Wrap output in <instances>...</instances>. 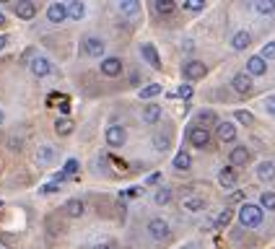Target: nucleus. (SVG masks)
<instances>
[{"instance_id": "obj_32", "label": "nucleus", "mask_w": 275, "mask_h": 249, "mask_svg": "<svg viewBox=\"0 0 275 249\" xmlns=\"http://www.w3.org/2000/svg\"><path fill=\"white\" fill-rule=\"evenodd\" d=\"M203 124H218V117H215V112L203 109L200 115H198V127H203Z\"/></svg>"}, {"instance_id": "obj_46", "label": "nucleus", "mask_w": 275, "mask_h": 249, "mask_svg": "<svg viewBox=\"0 0 275 249\" xmlns=\"http://www.w3.org/2000/svg\"><path fill=\"white\" fill-rule=\"evenodd\" d=\"M94 249H112V247H109V244H96Z\"/></svg>"}, {"instance_id": "obj_47", "label": "nucleus", "mask_w": 275, "mask_h": 249, "mask_svg": "<svg viewBox=\"0 0 275 249\" xmlns=\"http://www.w3.org/2000/svg\"><path fill=\"white\" fill-rule=\"evenodd\" d=\"M3 120H5V115H3V109H0V124H3Z\"/></svg>"}, {"instance_id": "obj_36", "label": "nucleus", "mask_w": 275, "mask_h": 249, "mask_svg": "<svg viewBox=\"0 0 275 249\" xmlns=\"http://www.w3.org/2000/svg\"><path fill=\"white\" fill-rule=\"evenodd\" d=\"M262 60H275V42H270V44H265V47H262V55H260Z\"/></svg>"}, {"instance_id": "obj_38", "label": "nucleus", "mask_w": 275, "mask_h": 249, "mask_svg": "<svg viewBox=\"0 0 275 249\" xmlns=\"http://www.w3.org/2000/svg\"><path fill=\"white\" fill-rule=\"evenodd\" d=\"M174 96H179V99H190V96H192V86L182 83V86L177 88V94H174Z\"/></svg>"}, {"instance_id": "obj_33", "label": "nucleus", "mask_w": 275, "mask_h": 249, "mask_svg": "<svg viewBox=\"0 0 275 249\" xmlns=\"http://www.w3.org/2000/svg\"><path fill=\"white\" fill-rule=\"evenodd\" d=\"M255 10L260 16H270V13H275V3H273V0H257Z\"/></svg>"}, {"instance_id": "obj_16", "label": "nucleus", "mask_w": 275, "mask_h": 249, "mask_svg": "<svg viewBox=\"0 0 275 249\" xmlns=\"http://www.w3.org/2000/svg\"><path fill=\"white\" fill-rule=\"evenodd\" d=\"M249 158H252V153H249L247 145H236V148H231V166H244Z\"/></svg>"}, {"instance_id": "obj_20", "label": "nucleus", "mask_w": 275, "mask_h": 249, "mask_svg": "<svg viewBox=\"0 0 275 249\" xmlns=\"http://www.w3.org/2000/svg\"><path fill=\"white\" fill-rule=\"evenodd\" d=\"M158 120H161V107H158V104H148V107H143V122L156 124Z\"/></svg>"}, {"instance_id": "obj_29", "label": "nucleus", "mask_w": 275, "mask_h": 249, "mask_svg": "<svg viewBox=\"0 0 275 249\" xmlns=\"http://www.w3.org/2000/svg\"><path fill=\"white\" fill-rule=\"evenodd\" d=\"M260 208L262 210H275V192L273 189H265L260 195Z\"/></svg>"}, {"instance_id": "obj_15", "label": "nucleus", "mask_w": 275, "mask_h": 249, "mask_svg": "<svg viewBox=\"0 0 275 249\" xmlns=\"http://www.w3.org/2000/svg\"><path fill=\"white\" fill-rule=\"evenodd\" d=\"M218 185L226 187V189H231L236 185V169L234 166H223L221 172H218Z\"/></svg>"}, {"instance_id": "obj_21", "label": "nucleus", "mask_w": 275, "mask_h": 249, "mask_svg": "<svg viewBox=\"0 0 275 249\" xmlns=\"http://www.w3.org/2000/svg\"><path fill=\"white\" fill-rule=\"evenodd\" d=\"M257 177L262 179V182H273L275 179V164L273 161H262L257 166Z\"/></svg>"}, {"instance_id": "obj_8", "label": "nucleus", "mask_w": 275, "mask_h": 249, "mask_svg": "<svg viewBox=\"0 0 275 249\" xmlns=\"http://www.w3.org/2000/svg\"><path fill=\"white\" fill-rule=\"evenodd\" d=\"M231 86H234V91H236L239 96H249L252 88H255V83H252V78H249L247 73H236V75L231 78Z\"/></svg>"}, {"instance_id": "obj_3", "label": "nucleus", "mask_w": 275, "mask_h": 249, "mask_svg": "<svg viewBox=\"0 0 275 249\" xmlns=\"http://www.w3.org/2000/svg\"><path fill=\"white\" fill-rule=\"evenodd\" d=\"M205 73H208V65L200 62V60H187L182 65V75H185L187 81H198V78H203Z\"/></svg>"}, {"instance_id": "obj_17", "label": "nucleus", "mask_w": 275, "mask_h": 249, "mask_svg": "<svg viewBox=\"0 0 275 249\" xmlns=\"http://www.w3.org/2000/svg\"><path fill=\"white\" fill-rule=\"evenodd\" d=\"M65 213L70 218H81L83 213H86V205H83V200H78V197H73V200H68L65 202Z\"/></svg>"}, {"instance_id": "obj_45", "label": "nucleus", "mask_w": 275, "mask_h": 249, "mask_svg": "<svg viewBox=\"0 0 275 249\" xmlns=\"http://www.w3.org/2000/svg\"><path fill=\"white\" fill-rule=\"evenodd\" d=\"M0 26H5V13L0 10Z\"/></svg>"}, {"instance_id": "obj_27", "label": "nucleus", "mask_w": 275, "mask_h": 249, "mask_svg": "<svg viewBox=\"0 0 275 249\" xmlns=\"http://www.w3.org/2000/svg\"><path fill=\"white\" fill-rule=\"evenodd\" d=\"M190 166H192V158H190V153L179 151V153L174 156V169H177V172H187Z\"/></svg>"}, {"instance_id": "obj_14", "label": "nucleus", "mask_w": 275, "mask_h": 249, "mask_svg": "<svg viewBox=\"0 0 275 249\" xmlns=\"http://www.w3.org/2000/svg\"><path fill=\"white\" fill-rule=\"evenodd\" d=\"M13 13L18 16V18H34L37 16V3H31V0H24V3H16L13 5Z\"/></svg>"}, {"instance_id": "obj_42", "label": "nucleus", "mask_w": 275, "mask_h": 249, "mask_svg": "<svg viewBox=\"0 0 275 249\" xmlns=\"http://www.w3.org/2000/svg\"><path fill=\"white\" fill-rule=\"evenodd\" d=\"M213 226H215V221H205V223L200 226V229H203V231H210V229H213Z\"/></svg>"}, {"instance_id": "obj_13", "label": "nucleus", "mask_w": 275, "mask_h": 249, "mask_svg": "<svg viewBox=\"0 0 275 249\" xmlns=\"http://www.w3.org/2000/svg\"><path fill=\"white\" fill-rule=\"evenodd\" d=\"M99 67H101V73H104V75L117 78V75L122 73V60H120V58H104Z\"/></svg>"}, {"instance_id": "obj_1", "label": "nucleus", "mask_w": 275, "mask_h": 249, "mask_svg": "<svg viewBox=\"0 0 275 249\" xmlns=\"http://www.w3.org/2000/svg\"><path fill=\"white\" fill-rule=\"evenodd\" d=\"M265 218V210L260 205H252V202H244L242 208H239V223L244 226V229H257Z\"/></svg>"}, {"instance_id": "obj_31", "label": "nucleus", "mask_w": 275, "mask_h": 249, "mask_svg": "<svg viewBox=\"0 0 275 249\" xmlns=\"http://www.w3.org/2000/svg\"><path fill=\"white\" fill-rule=\"evenodd\" d=\"M55 158V148L52 145H42V148L37 151V164H50Z\"/></svg>"}, {"instance_id": "obj_6", "label": "nucleus", "mask_w": 275, "mask_h": 249, "mask_svg": "<svg viewBox=\"0 0 275 249\" xmlns=\"http://www.w3.org/2000/svg\"><path fill=\"white\" fill-rule=\"evenodd\" d=\"M29 67H31V73L37 75V78H44V75L52 73V60L44 58V55H34L31 62H29Z\"/></svg>"}, {"instance_id": "obj_5", "label": "nucleus", "mask_w": 275, "mask_h": 249, "mask_svg": "<svg viewBox=\"0 0 275 249\" xmlns=\"http://www.w3.org/2000/svg\"><path fill=\"white\" fill-rule=\"evenodd\" d=\"M145 231L151 234V239H156V242L169 239V223H166L164 218H151V221H148V229H145Z\"/></svg>"}, {"instance_id": "obj_37", "label": "nucleus", "mask_w": 275, "mask_h": 249, "mask_svg": "<svg viewBox=\"0 0 275 249\" xmlns=\"http://www.w3.org/2000/svg\"><path fill=\"white\" fill-rule=\"evenodd\" d=\"M234 117H236V122H242V124H252V122H255V117H252V112H244V109H239Z\"/></svg>"}, {"instance_id": "obj_18", "label": "nucleus", "mask_w": 275, "mask_h": 249, "mask_svg": "<svg viewBox=\"0 0 275 249\" xmlns=\"http://www.w3.org/2000/svg\"><path fill=\"white\" fill-rule=\"evenodd\" d=\"M182 208H185V210H190V213H200V210H205V197L190 195V197H185V200H182Z\"/></svg>"}, {"instance_id": "obj_44", "label": "nucleus", "mask_w": 275, "mask_h": 249, "mask_svg": "<svg viewBox=\"0 0 275 249\" xmlns=\"http://www.w3.org/2000/svg\"><path fill=\"white\" fill-rule=\"evenodd\" d=\"M192 47H195L192 42H185V44H182V50H185V52H192Z\"/></svg>"}, {"instance_id": "obj_12", "label": "nucleus", "mask_w": 275, "mask_h": 249, "mask_svg": "<svg viewBox=\"0 0 275 249\" xmlns=\"http://www.w3.org/2000/svg\"><path fill=\"white\" fill-rule=\"evenodd\" d=\"M47 18H50V24H63V21L68 18V5L65 3H50Z\"/></svg>"}, {"instance_id": "obj_4", "label": "nucleus", "mask_w": 275, "mask_h": 249, "mask_svg": "<svg viewBox=\"0 0 275 249\" xmlns=\"http://www.w3.org/2000/svg\"><path fill=\"white\" fill-rule=\"evenodd\" d=\"M125 140H128V132H125L122 124H109L107 127V145L109 148H122Z\"/></svg>"}, {"instance_id": "obj_30", "label": "nucleus", "mask_w": 275, "mask_h": 249, "mask_svg": "<svg viewBox=\"0 0 275 249\" xmlns=\"http://www.w3.org/2000/svg\"><path fill=\"white\" fill-rule=\"evenodd\" d=\"M171 197H174V192H171L169 187H158V189H156V195H153L156 205H166V202H171Z\"/></svg>"}, {"instance_id": "obj_11", "label": "nucleus", "mask_w": 275, "mask_h": 249, "mask_svg": "<svg viewBox=\"0 0 275 249\" xmlns=\"http://www.w3.org/2000/svg\"><path fill=\"white\" fill-rule=\"evenodd\" d=\"M215 135H218L221 143H234V140H236L234 122H218V124H215Z\"/></svg>"}, {"instance_id": "obj_41", "label": "nucleus", "mask_w": 275, "mask_h": 249, "mask_svg": "<svg viewBox=\"0 0 275 249\" xmlns=\"http://www.w3.org/2000/svg\"><path fill=\"white\" fill-rule=\"evenodd\" d=\"M265 109H268V115H275V94L265 99Z\"/></svg>"}, {"instance_id": "obj_34", "label": "nucleus", "mask_w": 275, "mask_h": 249, "mask_svg": "<svg viewBox=\"0 0 275 249\" xmlns=\"http://www.w3.org/2000/svg\"><path fill=\"white\" fill-rule=\"evenodd\" d=\"M182 8H185V10H192V13H200V10H205V0H185V3H182Z\"/></svg>"}, {"instance_id": "obj_9", "label": "nucleus", "mask_w": 275, "mask_h": 249, "mask_svg": "<svg viewBox=\"0 0 275 249\" xmlns=\"http://www.w3.org/2000/svg\"><path fill=\"white\" fill-rule=\"evenodd\" d=\"M140 55H143V60L148 62V65H151L153 67V70H161V58H158V52H156V47H153V44H140Z\"/></svg>"}, {"instance_id": "obj_43", "label": "nucleus", "mask_w": 275, "mask_h": 249, "mask_svg": "<svg viewBox=\"0 0 275 249\" xmlns=\"http://www.w3.org/2000/svg\"><path fill=\"white\" fill-rule=\"evenodd\" d=\"M8 47V37H0V52H3Z\"/></svg>"}, {"instance_id": "obj_35", "label": "nucleus", "mask_w": 275, "mask_h": 249, "mask_svg": "<svg viewBox=\"0 0 275 249\" xmlns=\"http://www.w3.org/2000/svg\"><path fill=\"white\" fill-rule=\"evenodd\" d=\"M231 218H234V210L223 208V210L218 213V218H215V223H218V226H228V223H231Z\"/></svg>"}, {"instance_id": "obj_28", "label": "nucleus", "mask_w": 275, "mask_h": 249, "mask_svg": "<svg viewBox=\"0 0 275 249\" xmlns=\"http://www.w3.org/2000/svg\"><path fill=\"white\" fill-rule=\"evenodd\" d=\"M161 91H164L161 83H148V86H143L138 94H140V99H153V96H158Z\"/></svg>"}, {"instance_id": "obj_22", "label": "nucleus", "mask_w": 275, "mask_h": 249, "mask_svg": "<svg viewBox=\"0 0 275 249\" xmlns=\"http://www.w3.org/2000/svg\"><path fill=\"white\" fill-rule=\"evenodd\" d=\"M174 8H177L174 0H156V3H153V10L158 16H171V13H174Z\"/></svg>"}, {"instance_id": "obj_10", "label": "nucleus", "mask_w": 275, "mask_h": 249, "mask_svg": "<svg viewBox=\"0 0 275 249\" xmlns=\"http://www.w3.org/2000/svg\"><path fill=\"white\" fill-rule=\"evenodd\" d=\"M249 78H257V75H265L268 73V62L260 58V55H255V58L247 60V70H244Z\"/></svg>"}, {"instance_id": "obj_7", "label": "nucleus", "mask_w": 275, "mask_h": 249, "mask_svg": "<svg viewBox=\"0 0 275 249\" xmlns=\"http://www.w3.org/2000/svg\"><path fill=\"white\" fill-rule=\"evenodd\" d=\"M104 50H107L104 39H99V37H86L83 39V52L88 55V58H101L104 60Z\"/></svg>"}, {"instance_id": "obj_24", "label": "nucleus", "mask_w": 275, "mask_h": 249, "mask_svg": "<svg viewBox=\"0 0 275 249\" xmlns=\"http://www.w3.org/2000/svg\"><path fill=\"white\" fill-rule=\"evenodd\" d=\"M117 8H120L122 16H135V13H140V3H138V0H122Z\"/></svg>"}, {"instance_id": "obj_40", "label": "nucleus", "mask_w": 275, "mask_h": 249, "mask_svg": "<svg viewBox=\"0 0 275 249\" xmlns=\"http://www.w3.org/2000/svg\"><path fill=\"white\" fill-rule=\"evenodd\" d=\"M242 200H244V189H236V192L228 195V202H231V205H234V202H242Z\"/></svg>"}, {"instance_id": "obj_25", "label": "nucleus", "mask_w": 275, "mask_h": 249, "mask_svg": "<svg viewBox=\"0 0 275 249\" xmlns=\"http://www.w3.org/2000/svg\"><path fill=\"white\" fill-rule=\"evenodd\" d=\"M68 5V18H73V21H81L86 16V5L83 3H65Z\"/></svg>"}, {"instance_id": "obj_23", "label": "nucleus", "mask_w": 275, "mask_h": 249, "mask_svg": "<svg viewBox=\"0 0 275 249\" xmlns=\"http://www.w3.org/2000/svg\"><path fill=\"white\" fill-rule=\"evenodd\" d=\"M153 148H156L158 153H166V151L171 148V138H169V135H164V132H156V135H153Z\"/></svg>"}, {"instance_id": "obj_39", "label": "nucleus", "mask_w": 275, "mask_h": 249, "mask_svg": "<svg viewBox=\"0 0 275 249\" xmlns=\"http://www.w3.org/2000/svg\"><path fill=\"white\" fill-rule=\"evenodd\" d=\"M57 189H60V185H57V182H50V185H44L39 192H42V195H52V192H57Z\"/></svg>"}, {"instance_id": "obj_2", "label": "nucleus", "mask_w": 275, "mask_h": 249, "mask_svg": "<svg viewBox=\"0 0 275 249\" xmlns=\"http://www.w3.org/2000/svg\"><path fill=\"white\" fill-rule=\"evenodd\" d=\"M187 140H190L192 148L205 151L210 145V132H208V127H198V124H192L190 132H187Z\"/></svg>"}, {"instance_id": "obj_19", "label": "nucleus", "mask_w": 275, "mask_h": 249, "mask_svg": "<svg viewBox=\"0 0 275 249\" xmlns=\"http://www.w3.org/2000/svg\"><path fill=\"white\" fill-rule=\"evenodd\" d=\"M249 44H252V37H249V31H236V34H234V39H231V47H234L236 52L247 50Z\"/></svg>"}, {"instance_id": "obj_26", "label": "nucleus", "mask_w": 275, "mask_h": 249, "mask_svg": "<svg viewBox=\"0 0 275 249\" xmlns=\"http://www.w3.org/2000/svg\"><path fill=\"white\" fill-rule=\"evenodd\" d=\"M55 132H57V135H70V132H73V120L57 117V120H55Z\"/></svg>"}]
</instances>
